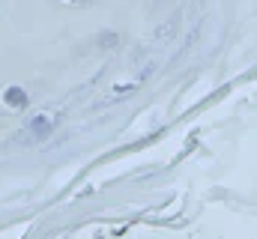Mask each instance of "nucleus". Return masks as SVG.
Masks as SVG:
<instances>
[{"instance_id":"nucleus-1","label":"nucleus","mask_w":257,"mask_h":239,"mask_svg":"<svg viewBox=\"0 0 257 239\" xmlns=\"http://www.w3.org/2000/svg\"><path fill=\"white\" fill-rule=\"evenodd\" d=\"M54 126H57V120L48 117V114H39V117H33L27 123V135L33 138V141H45L51 132H54Z\"/></svg>"},{"instance_id":"nucleus-2","label":"nucleus","mask_w":257,"mask_h":239,"mask_svg":"<svg viewBox=\"0 0 257 239\" xmlns=\"http://www.w3.org/2000/svg\"><path fill=\"white\" fill-rule=\"evenodd\" d=\"M27 102H30V96H27L24 87H6L3 90V105H9V108H27Z\"/></svg>"},{"instance_id":"nucleus-3","label":"nucleus","mask_w":257,"mask_h":239,"mask_svg":"<svg viewBox=\"0 0 257 239\" xmlns=\"http://www.w3.org/2000/svg\"><path fill=\"white\" fill-rule=\"evenodd\" d=\"M117 39H120L117 33H102V36H99V45H102V48H105V45L111 48V45H117Z\"/></svg>"},{"instance_id":"nucleus-4","label":"nucleus","mask_w":257,"mask_h":239,"mask_svg":"<svg viewBox=\"0 0 257 239\" xmlns=\"http://www.w3.org/2000/svg\"><path fill=\"white\" fill-rule=\"evenodd\" d=\"M72 3H87V0H72Z\"/></svg>"}]
</instances>
